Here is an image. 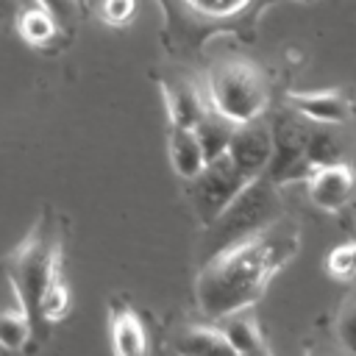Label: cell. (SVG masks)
Here are the masks:
<instances>
[{
    "label": "cell",
    "mask_w": 356,
    "mask_h": 356,
    "mask_svg": "<svg viewBox=\"0 0 356 356\" xmlns=\"http://www.w3.org/2000/svg\"><path fill=\"white\" fill-rule=\"evenodd\" d=\"M250 178L234 164V159L228 153L211 159L203 164V170L192 178H186V200L192 206V214L197 217V222L206 228L234 197L236 192L248 184Z\"/></svg>",
    "instance_id": "cell-5"
},
{
    "label": "cell",
    "mask_w": 356,
    "mask_h": 356,
    "mask_svg": "<svg viewBox=\"0 0 356 356\" xmlns=\"http://www.w3.org/2000/svg\"><path fill=\"white\" fill-rule=\"evenodd\" d=\"M236 125H239V122L228 120V117L220 114L217 108H211V106L206 108V114H203V117L197 120V125H195L197 139H200L203 153H206V161H211V159L228 153V145H231V139H234Z\"/></svg>",
    "instance_id": "cell-16"
},
{
    "label": "cell",
    "mask_w": 356,
    "mask_h": 356,
    "mask_svg": "<svg viewBox=\"0 0 356 356\" xmlns=\"http://www.w3.org/2000/svg\"><path fill=\"white\" fill-rule=\"evenodd\" d=\"M337 337L348 353H356V292L345 298L337 314Z\"/></svg>",
    "instance_id": "cell-22"
},
{
    "label": "cell",
    "mask_w": 356,
    "mask_h": 356,
    "mask_svg": "<svg viewBox=\"0 0 356 356\" xmlns=\"http://www.w3.org/2000/svg\"><path fill=\"white\" fill-rule=\"evenodd\" d=\"M172 350L175 353H192V356H206V353H234L231 342L222 331V325H184L172 337Z\"/></svg>",
    "instance_id": "cell-14"
},
{
    "label": "cell",
    "mask_w": 356,
    "mask_h": 356,
    "mask_svg": "<svg viewBox=\"0 0 356 356\" xmlns=\"http://www.w3.org/2000/svg\"><path fill=\"white\" fill-rule=\"evenodd\" d=\"M108 331H111V350L122 356H139L147 350V331L142 317L122 300L108 306Z\"/></svg>",
    "instance_id": "cell-11"
},
{
    "label": "cell",
    "mask_w": 356,
    "mask_h": 356,
    "mask_svg": "<svg viewBox=\"0 0 356 356\" xmlns=\"http://www.w3.org/2000/svg\"><path fill=\"white\" fill-rule=\"evenodd\" d=\"M348 153H350V145H348V136L342 134V125L312 122L309 145H306V159L312 170L323 164H342L348 161Z\"/></svg>",
    "instance_id": "cell-12"
},
{
    "label": "cell",
    "mask_w": 356,
    "mask_h": 356,
    "mask_svg": "<svg viewBox=\"0 0 356 356\" xmlns=\"http://www.w3.org/2000/svg\"><path fill=\"white\" fill-rule=\"evenodd\" d=\"M167 147H170V161H172V170L178 178H192L203 170L206 164V153H203V145L197 139V131L189 128V125H170V139H167Z\"/></svg>",
    "instance_id": "cell-13"
},
{
    "label": "cell",
    "mask_w": 356,
    "mask_h": 356,
    "mask_svg": "<svg viewBox=\"0 0 356 356\" xmlns=\"http://www.w3.org/2000/svg\"><path fill=\"white\" fill-rule=\"evenodd\" d=\"M70 289H67V284L61 281V278H56L47 289H44V295H42V303H39V325H42V337L47 339V331H50V325L53 323H58L67 312H70Z\"/></svg>",
    "instance_id": "cell-20"
},
{
    "label": "cell",
    "mask_w": 356,
    "mask_h": 356,
    "mask_svg": "<svg viewBox=\"0 0 356 356\" xmlns=\"http://www.w3.org/2000/svg\"><path fill=\"white\" fill-rule=\"evenodd\" d=\"M270 128H273V156H270L264 175L278 186L298 181V178H306L312 170L309 159H306L312 120L303 117L300 111H295L292 106H286L275 114Z\"/></svg>",
    "instance_id": "cell-6"
},
{
    "label": "cell",
    "mask_w": 356,
    "mask_h": 356,
    "mask_svg": "<svg viewBox=\"0 0 356 356\" xmlns=\"http://www.w3.org/2000/svg\"><path fill=\"white\" fill-rule=\"evenodd\" d=\"M206 100L228 120L250 122L264 114L270 103V83L259 64L248 58H225L217 61L209 72Z\"/></svg>",
    "instance_id": "cell-4"
},
{
    "label": "cell",
    "mask_w": 356,
    "mask_h": 356,
    "mask_svg": "<svg viewBox=\"0 0 356 356\" xmlns=\"http://www.w3.org/2000/svg\"><path fill=\"white\" fill-rule=\"evenodd\" d=\"M300 253V225L278 217L267 228L217 250L200 264L195 278V300L211 320L256 306L270 281Z\"/></svg>",
    "instance_id": "cell-1"
},
{
    "label": "cell",
    "mask_w": 356,
    "mask_h": 356,
    "mask_svg": "<svg viewBox=\"0 0 356 356\" xmlns=\"http://www.w3.org/2000/svg\"><path fill=\"white\" fill-rule=\"evenodd\" d=\"M228 156L248 178L261 175L273 156V128L261 120L239 122L234 131V139L228 145Z\"/></svg>",
    "instance_id": "cell-7"
},
{
    "label": "cell",
    "mask_w": 356,
    "mask_h": 356,
    "mask_svg": "<svg viewBox=\"0 0 356 356\" xmlns=\"http://www.w3.org/2000/svg\"><path fill=\"white\" fill-rule=\"evenodd\" d=\"M33 3L42 6L44 11H50L58 19V25L64 28L67 36L72 33V28L81 19V0H33Z\"/></svg>",
    "instance_id": "cell-23"
},
{
    "label": "cell",
    "mask_w": 356,
    "mask_h": 356,
    "mask_svg": "<svg viewBox=\"0 0 356 356\" xmlns=\"http://www.w3.org/2000/svg\"><path fill=\"white\" fill-rule=\"evenodd\" d=\"M136 14V0H103L100 17L108 25H128Z\"/></svg>",
    "instance_id": "cell-24"
},
{
    "label": "cell",
    "mask_w": 356,
    "mask_h": 356,
    "mask_svg": "<svg viewBox=\"0 0 356 356\" xmlns=\"http://www.w3.org/2000/svg\"><path fill=\"white\" fill-rule=\"evenodd\" d=\"M286 106L309 117L312 122L345 125L353 114V103L339 89H314V92H286Z\"/></svg>",
    "instance_id": "cell-9"
},
{
    "label": "cell",
    "mask_w": 356,
    "mask_h": 356,
    "mask_svg": "<svg viewBox=\"0 0 356 356\" xmlns=\"http://www.w3.org/2000/svg\"><path fill=\"white\" fill-rule=\"evenodd\" d=\"M325 267L334 278L339 281H353L356 278V239L353 242H345V245H337L328 259H325Z\"/></svg>",
    "instance_id": "cell-21"
},
{
    "label": "cell",
    "mask_w": 356,
    "mask_h": 356,
    "mask_svg": "<svg viewBox=\"0 0 356 356\" xmlns=\"http://www.w3.org/2000/svg\"><path fill=\"white\" fill-rule=\"evenodd\" d=\"M184 6L192 11L195 19H200L211 33L217 28L234 31V19L253 14V0H184Z\"/></svg>",
    "instance_id": "cell-15"
},
{
    "label": "cell",
    "mask_w": 356,
    "mask_h": 356,
    "mask_svg": "<svg viewBox=\"0 0 356 356\" xmlns=\"http://www.w3.org/2000/svg\"><path fill=\"white\" fill-rule=\"evenodd\" d=\"M306 192L317 209L342 211L353 195V170L348 167V161L314 167L306 175Z\"/></svg>",
    "instance_id": "cell-8"
},
{
    "label": "cell",
    "mask_w": 356,
    "mask_h": 356,
    "mask_svg": "<svg viewBox=\"0 0 356 356\" xmlns=\"http://www.w3.org/2000/svg\"><path fill=\"white\" fill-rule=\"evenodd\" d=\"M222 331L231 342V350L234 353H267V342H264V334L259 328V323L245 312H234L225 317L222 323Z\"/></svg>",
    "instance_id": "cell-18"
},
{
    "label": "cell",
    "mask_w": 356,
    "mask_h": 356,
    "mask_svg": "<svg viewBox=\"0 0 356 356\" xmlns=\"http://www.w3.org/2000/svg\"><path fill=\"white\" fill-rule=\"evenodd\" d=\"M159 86L164 95V108H167L170 125L195 128L197 120L209 108V100H203L200 89H195V83L186 78H167V81H159Z\"/></svg>",
    "instance_id": "cell-10"
},
{
    "label": "cell",
    "mask_w": 356,
    "mask_h": 356,
    "mask_svg": "<svg viewBox=\"0 0 356 356\" xmlns=\"http://www.w3.org/2000/svg\"><path fill=\"white\" fill-rule=\"evenodd\" d=\"M33 339L31 317L22 306L17 309H0V345L6 350H22Z\"/></svg>",
    "instance_id": "cell-19"
},
{
    "label": "cell",
    "mask_w": 356,
    "mask_h": 356,
    "mask_svg": "<svg viewBox=\"0 0 356 356\" xmlns=\"http://www.w3.org/2000/svg\"><path fill=\"white\" fill-rule=\"evenodd\" d=\"M19 11H22V0H0V25L17 19Z\"/></svg>",
    "instance_id": "cell-25"
},
{
    "label": "cell",
    "mask_w": 356,
    "mask_h": 356,
    "mask_svg": "<svg viewBox=\"0 0 356 356\" xmlns=\"http://www.w3.org/2000/svg\"><path fill=\"white\" fill-rule=\"evenodd\" d=\"M281 186L273 184L264 172L250 178L236 197L206 225V239H203V261L214 256L217 250L267 228L278 217H284V203H281Z\"/></svg>",
    "instance_id": "cell-3"
},
{
    "label": "cell",
    "mask_w": 356,
    "mask_h": 356,
    "mask_svg": "<svg viewBox=\"0 0 356 356\" xmlns=\"http://www.w3.org/2000/svg\"><path fill=\"white\" fill-rule=\"evenodd\" d=\"M14 22H17V33H19L31 47H47V44H53V42L64 33V28L58 25V19H56L50 11H44L42 6L22 8Z\"/></svg>",
    "instance_id": "cell-17"
},
{
    "label": "cell",
    "mask_w": 356,
    "mask_h": 356,
    "mask_svg": "<svg viewBox=\"0 0 356 356\" xmlns=\"http://www.w3.org/2000/svg\"><path fill=\"white\" fill-rule=\"evenodd\" d=\"M61 250H64V228L61 217L53 206H42L36 222L19 239V245L6 259V275L17 295V303L25 309L33 325V337H42L39 325V303L44 289L61 278Z\"/></svg>",
    "instance_id": "cell-2"
}]
</instances>
